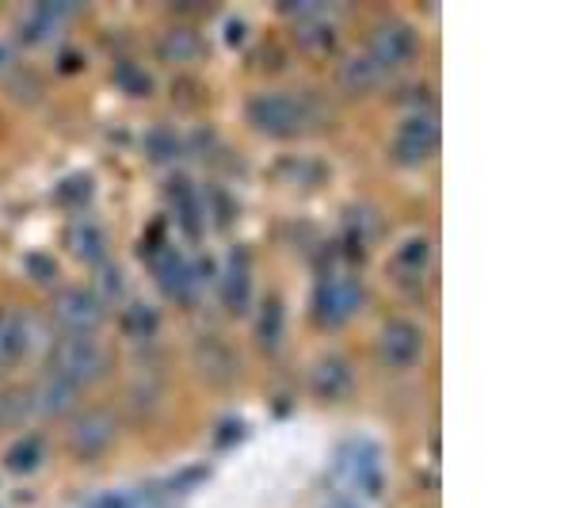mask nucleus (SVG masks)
Masks as SVG:
<instances>
[{
	"instance_id": "7c9ffc66",
	"label": "nucleus",
	"mask_w": 572,
	"mask_h": 508,
	"mask_svg": "<svg viewBox=\"0 0 572 508\" xmlns=\"http://www.w3.org/2000/svg\"><path fill=\"white\" fill-rule=\"evenodd\" d=\"M96 508H130V497L127 494H108L103 501H96Z\"/></svg>"
},
{
	"instance_id": "a211bd4d",
	"label": "nucleus",
	"mask_w": 572,
	"mask_h": 508,
	"mask_svg": "<svg viewBox=\"0 0 572 508\" xmlns=\"http://www.w3.org/2000/svg\"><path fill=\"white\" fill-rule=\"evenodd\" d=\"M283 329H287V310L275 295H268L257 313V337H260V348L263 352H275L283 345Z\"/></svg>"
},
{
	"instance_id": "aec40b11",
	"label": "nucleus",
	"mask_w": 572,
	"mask_h": 508,
	"mask_svg": "<svg viewBox=\"0 0 572 508\" xmlns=\"http://www.w3.org/2000/svg\"><path fill=\"white\" fill-rule=\"evenodd\" d=\"M42 459H47L42 436H23V440H16L12 448L4 451V467L12 470V475H31V470L42 467Z\"/></svg>"
},
{
	"instance_id": "72a5a7b5",
	"label": "nucleus",
	"mask_w": 572,
	"mask_h": 508,
	"mask_svg": "<svg viewBox=\"0 0 572 508\" xmlns=\"http://www.w3.org/2000/svg\"><path fill=\"white\" fill-rule=\"evenodd\" d=\"M337 508H355V505H337Z\"/></svg>"
},
{
	"instance_id": "2f4dec72",
	"label": "nucleus",
	"mask_w": 572,
	"mask_h": 508,
	"mask_svg": "<svg viewBox=\"0 0 572 508\" xmlns=\"http://www.w3.org/2000/svg\"><path fill=\"white\" fill-rule=\"evenodd\" d=\"M241 39H244V23L233 20V23H229V42H241Z\"/></svg>"
},
{
	"instance_id": "1a4fd4ad",
	"label": "nucleus",
	"mask_w": 572,
	"mask_h": 508,
	"mask_svg": "<svg viewBox=\"0 0 572 508\" xmlns=\"http://www.w3.org/2000/svg\"><path fill=\"white\" fill-rule=\"evenodd\" d=\"M114 432H119L114 417L103 414V409H92V414H84L73 425V432H69V444H73V451L81 455V459H96V455H103L114 444Z\"/></svg>"
},
{
	"instance_id": "cd10ccee",
	"label": "nucleus",
	"mask_w": 572,
	"mask_h": 508,
	"mask_svg": "<svg viewBox=\"0 0 572 508\" xmlns=\"http://www.w3.org/2000/svg\"><path fill=\"white\" fill-rule=\"evenodd\" d=\"M244 436H249V428H244V420L229 417V420H222V425H218L214 444H218V448H233V444H241Z\"/></svg>"
},
{
	"instance_id": "b1692460",
	"label": "nucleus",
	"mask_w": 572,
	"mask_h": 508,
	"mask_svg": "<svg viewBox=\"0 0 572 508\" xmlns=\"http://www.w3.org/2000/svg\"><path fill=\"white\" fill-rule=\"evenodd\" d=\"M31 414H34V398H28V394H20V390L0 394V425H16V420H23Z\"/></svg>"
},
{
	"instance_id": "473e14b6",
	"label": "nucleus",
	"mask_w": 572,
	"mask_h": 508,
	"mask_svg": "<svg viewBox=\"0 0 572 508\" xmlns=\"http://www.w3.org/2000/svg\"><path fill=\"white\" fill-rule=\"evenodd\" d=\"M4 66H8V47L0 42V69H4Z\"/></svg>"
},
{
	"instance_id": "f03ea898",
	"label": "nucleus",
	"mask_w": 572,
	"mask_h": 508,
	"mask_svg": "<svg viewBox=\"0 0 572 508\" xmlns=\"http://www.w3.org/2000/svg\"><path fill=\"white\" fill-rule=\"evenodd\" d=\"M108 371V352L92 332H61L58 345L50 348V371L54 379L69 382V387H88L92 379Z\"/></svg>"
},
{
	"instance_id": "f8f14e48",
	"label": "nucleus",
	"mask_w": 572,
	"mask_h": 508,
	"mask_svg": "<svg viewBox=\"0 0 572 508\" xmlns=\"http://www.w3.org/2000/svg\"><path fill=\"white\" fill-rule=\"evenodd\" d=\"M169 203L175 210V218H180L183 233L188 238H202V226H207V207H202V196L195 191V183L188 177H172L169 180Z\"/></svg>"
},
{
	"instance_id": "2eb2a0df",
	"label": "nucleus",
	"mask_w": 572,
	"mask_h": 508,
	"mask_svg": "<svg viewBox=\"0 0 572 508\" xmlns=\"http://www.w3.org/2000/svg\"><path fill=\"white\" fill-rule=\"evenodd\" d=\"M222 299L229 313H244L252 302V268L244 260V252H233L229 265L222 268Z\"/></svg>"
},
{
	"instance_id": "9b49d317",
	"label": "nucleus",
	"mask_w": 572,
	"mask_h": 508,
	"mask_svg": "<svg viewBox=\"0 0 572 508\" xmlns=\"http://www.w3.org/2000/svg\"><path fill=\"white\" fill-rule=\"evenodd\" d=\"M310 387H313L317 398L340 401V398H348V394L355 390V371H351V363L343 356H324L321 363L313 367Z\"/></svg>"
},
{
	"instance_id": "5701e85b",
	"label": "nucleus",
	"mask_w": 572,
	"mask_h": 508,
	"mask_svg": "<svg viewBox=\"0 0 572 508\" xmlns=\"http://www.w3.org/2000/svg\"><path fill=\"white\" fill-rule=\"evenodd\" d=\"M199 50H202V42L191 28H172L161 39V54L169 61H180V66H183V61H191V58H199Z\"/></svg>"
},
{
	"instance_id": "ddd939ff",
	"label": "nucleus",
	"mask_w": 572,
	"mask_h": 508,
	"mask_svg": "<svg viewBox=\"0 0 572 508\" xmlns=\"http://www.w3.org/2000/svg\"><path fill=\"white\" fill-rule=\"evenodd\" d=\"M340 89H348L351 96H363L378 89V84L385 81V69L378 66V61L371 58V50H355V54H348L340 61Z\"/></svg>"
},
{
	"instance_id": "39448f33",
	"label": "nucleus",
	"mask_w": 572,
	"mask_h": 508,
	"mask_svg": "<svg viewBox=\"0 0 572 508\" xmlns=\"http://www.w3.org/2000/svg\"><path fill=\"white\" fill-rule=\"evenodd\" d=\"M378 352H382V363L390 367V371H409V367H417L420 356H424V329L409 318L385 321Z\"/></svg>"
},
{
	"instance_id": "423d86ee",
	"label": "nucleus",
	"mask_w": 572,
	"mask_h": 508,
	"mask_svg": "<svg viewBox=\"0 0 572 508\" xmlns=\"http://www.w3.org/2000/svg\"><path fill=\"white\" fill-rule=\"evenodd\" d=\"M439 150V122L435 116H409L401 119L393 135V161L398 165H424Z\"/></svg>"
},
{
	"instance_id": "20e7f679",
	"label": "nucleus",
	"mask_w": 572,
	"mask_h": 508,
	"mask_svg": "<svg viewBox=\"0 0 572 508\" xmlns=\"http://www.w3.org/2000/svg\"><path fill=\"white\" fill-rule=\"evenodd\" d=\"M367 50H371V58L385 69V77H390V73H398V69L417 61L420 31L412 28V23H404V20H385L382 28L367 39Z\"/></svg>"
},
{
	"instance_id": "412c9836",
	"label": "nucleus",
	"mask_w": 572,
	"mask_h": 508,
	"mask_svg": "<svg viewBox=\"0 0 572 508\" xmlns=\"http://www.w3.org/2000/svg\"><path fill=\"white\" fill-rule=\"evenodd\" d=\"M431 260V241L424 233H417V238H404L398 245V252H393V268L404 271V276H424Z\"/></svg>"
},
{
	"instance_id": "c756f323",
	"label": "nucleus",
	"mask_w": 572,
	"mask_h": 508,
	"mask_svg": "<svg viewBox=\"0 0 572 508\" xmlns=\"http://www.w3.org/2000/svg\"><path fill=\"white\" fill-rule=\"evenodd\" d=\"M28 271H31L34 279H42V283H47V279L58 276V265H54V257H47V252H31V257H28Z\"/></svg>"
},
{
	"instance_id": "a878e982",
	"label": "nucleus",
	"mask_w": 572,
	"mask_h": 508,
	"mask_svg": "<svg viewBox=\"0 0 572 508\" xmlns=\"http://www.w3.org/2000/svg\"><path fill=\"white\" fill-rule=\"evenodd\" d=\"M127 329H130V337H153V329H157V313L149 310L145 302H134L127 310Z\"/></svg>"
},
{
	"instance_id": "dca6fc26",
	"label": "nucleus",
	"mask_w": 572,
	"mask_h": 508,
	"mask_svg": "<svg viewBox=\"0 0 572 508\" xmlns=\"http://www.w3.org/2000/svg\"><path fill=\"white\" fill-rule=\"evenodd\" d=\"M73 16V8L69 4H34L28 16H23L20 31L28 42H47L54 39V34L66 28V20Z\"/></svg>"
},
{
	"instance_id": "f3484780",
	"label": "nucleus",
	"mask_w": 572,
	"mask_h": 508,
	"mask_svg": "<svg viewBox=\"0 0 572 508\" xmlns=\"http://www.w3.org/2000/svg\"><path fill=\"white\" fill-rule=\"evenodd\" d=\"M294 16H305V23L298 28V42H302L305 50H329L332 42H337V28H332L329 20H324V8L321 4H305V8H290Z\"/></svg>"
},
{
	"instance_id": "4be33fe9",
	"label": "nucleus",
	"mask_w": 572,
	"mask_h": 508,
	"mask_svg": "<svg viewBox=\"0 0 572 508\" xmlns=\"http://www.w3.org/2000/svg\"><path fill=\"white\" fill-rule=\"evenodd\" d=\"M69 241H73V252H77L81 260H103V257H108V233H103L96 222L73 226Z\"/></svg>"
},
{
	"instance_id": "4468645a",
	"label": "nucleus",
	"mask_w": 572,
	"mask_h": 508,
	"mask_svg": "<svg viewBox=\"0 0 572 508\" xmlns=\"http://www.w3.org/2000/svg\"><path fill=\"white\" fill-rule=\"evenodd\" d=\"M153 271H157V283H161L164 295L172 299H188L191 287H195V268L172 249H161V257L153 260Z\"/></svg>"
},
{
	"instance_id": "7ed1b4c3",
	"label": "nucleus",
	"mask_w": 572,
	"mask_h": 508,
	"mask_svg": "<svg viewBox=\"0 0 572 508\" xmlns=\"http://www.w3.org/2000/svg\"><path fill=\"white\" fill-rule=\"evenodd\" d=\"M363 310V283L348 271H329V276L317 279L313 287V318L321 326L337 329L348 326L355 313Z\"/></svg>"
},
{
	"instance_id": "9d476101",
	"label": "nucleus",
	"mask_w": 572,
	"mask_h": 508,
	"mask_svg": "<svg viewBox=\"0 0 572 508\" xmlns=\"http://www.w3.org/2000/svg\"><path fill=\"white\" fill-rule=\"evenodd\" d=\"M34 345V321L31 313H0V371L12 363H20Z\"/></svg>"
},
{
	"instance_id": "0eeeda50",
	"label": "nucleus",
	"mask_w": 572,
	"mask_h": 508,
	"mask_svg": "<svg viewBox=\"0 0 572 508\" xmlns=\"http://www.w3.org/2000/svg\"><path fill=\"white\" fill-rule=\"evenodd\" d=\"M103 318V295H96L92 287H69L58 295L54 302V321L61 332H92Z\"/></svg>"
},
{
	"instance_id": "bb28decb",
	"label": "nucleus",
	"mask_w": 572,
	"mask_h": 508,
	"mask_svg": "<svg viewBox=\"0 0 572 508\" xmlns=\"http://www.w3.org/2000/svg\"><path fill=\"white\" fill-rule=\"evenodd\" d=\"M145 146H149V157H153V161H172V157L180 153V138H175L172 130H153Z\"/></svg>"
},
{
	"instance_id": "6ab92c4d",
	"label": "nucleus",
	"mask_w": 572,
	"mask_h": 508,
	"mask_svg": "<svg viewBox=\"0 0 572 508\" xmlns=\"http://www.w3.org/2000/svg\"><path fill=\"white\" fill-rule=\"evenodd\" d=\"M31 398H34V414L58 417V414H66V409L77 401V387H69V382H61V379H54V375H47Z\"/></svg>"
},
{
	"instance_id": "f257e3e1",
	"label": "nucleus",
	"mask_w": 572,
	"mask_h": 508,
	"mask_svg": "<svg viewBox=\"0 0 572 508\" xmlns=\"http://www.w3.org/2000/svg\"><path fill=\"white\" fill-rule=\"evenodd\" d=\"M324 119V108L302 92H260L249 100V122L268 138H298Z\"/></svg>"
},
{
	"instance_id": "393cba45",
	"label": "nucleus",
	"mask_w": 572,
	"mask_h": 508,
	"mask_svg": "<svg viewBox=\"0 0 572 508\" xmlns=\"http://www.w3.org/2000/svg\"><path fill=\"white\" fill-rule=\"evenodd\" d=\"M114 81H119L127 92H134V96H149V89H153L149 73H145L142 66H134V61H119V69H114Z\"/></svg>"
},
{
	"instance_id": "c85d7f7f",
	"label": "nucleus",
	"mask_w": 572,
	"mask_h": 508,
	"mask_svg": "<svg viewBox=\"0 0 572 508\" xmlns=\"http://www.w3.org/2000/svg\"><path fill=\"white\" fill-rule=\"evenodd\" d=\"M207 478H210V470H207V467L180 470V475H175V478L169 481V489H172V494H191V489L202 486V481H207Z\"/></svg>"
},
{
	"instance_id": "6e6552de",
	"label": "nucleus",
	"mask_w": 572,
	"mask_h": 508,
	"mask_svg": "<svg viewBox=\"0 0 572 508\" xmlns=\"http://www.w3.org/2000/svg\"><path fill=\"white\" fill-rule=\"evenodd\" d=\"M340 470L351 481H359L367 497H382V459H378V448L371 440H351L348 448H340Z\"/></svg>"
}]
</instances>
